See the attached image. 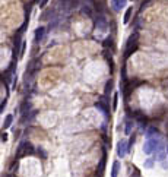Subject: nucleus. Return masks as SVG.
I'll return each instance as SVG.
<instances>
[{"mask_svg": "<svg viewBox=\"0 0 168 177\" xmlns=\"http://www.w3.org/2000/svg\"><path fill=\"white\" fill-rule=\"evenodd\" d=\"M133 144H135V135H133V136H130V141H129V151L132 149Z\"/></svg>", "mask_w": 168, "mask_h": 177, "instance_id": "5701e85b", "label": "nucleus"}, {"mask_svg": "<svg viewBox=\"0 0 168 177\" xmlns=\"http://www.w3.org/2000/svg\"><path fill=\"white\" fill-rule=\"evenodd\" d=\"M117 104H118V94H114V97H113V110L117 108Z\"/></svg>", "mask_w": 168, "mask_h": 177, "instance_id": "412c9836", "label": "nucleus"}, {"mask_svg": "<svg viewBox=\"0 0 168 177\" xmlns=\"http://www.w3.org/2000/svg\"><path fill=\"white\" fill-rule=\"evenodd\" d=\"M82 12H83V13H86V15H91V9H89L88 6H85V8L82 9Z\"/></svg>", "mask_w": 168, "mask_h": 177, "instance_id": "393cba45", "label": "nucleus"}, {"mask_svg": "<svg viewBox=\"0 0 168 177\" xmlns=\"http://www.w3.org/2000/svg\"><path fill=\"white\" fill-rule=\"evenodd\" d=\"M152 165H154V160H152V158H149V160L145 163V167H146V168H151Z\"/></svg>", "mask_w": 168, "mask_h": 177, "instance_id": "4be33fe9", "label": "nucleus"}, {"mask_svg": "<svg viewBox=\"0 0 168 177\" xmlns=\"http://www.w3.org/2000/svg\"><path fill=\"white\" fill-rule=\"evenodd\" d=\"M47 2H48V0H41V2H40V8H44L47 5Z\"/></svg>", "mask_w": 168, "mask_h": 177, "instance_id": "bb28decb", "label": "nucleus"}, {"mask_svg": "<svg viewBox=\"0 0 168 177\" xmlns=\"http://www.w3.org/2000/svg\"><path fill=\"white\" fill-rule=\"evenodd\" d=\"M132 127H133V120L127 119V120H126V129H124L126 135H130V132H132Z\"/></svg>", "mask_w": 168, "mask_h": 177, "instance_id": "f3484780", "label": "nucleus"}, {"mask_svg": "<svg viewBox=\"0 0 168 177\" xmlns=\"http://www.w3.org/2000/svg\"><path fill=\"white\" fill-rule=\"evenodd\" d=\"M34 151H35V149H34V146H32L31 142H28V141L20 142L19 146H18V149H16V158H15V160H20V158H23V157L32 155Z\"/></svg>", "mask_w": 168, "mask_h": 177, "instance_id": "f257e3e1", "label": "nucleus"}, {"mask_svg": "<svg viewBox=\"0 0 168 177\" xmlns=\"http://www.w3.org/2000/svg\"><path fill=\"white\" fill-rule=\"evenodd\" d=\"M146 136H148V139H149V138L159 136V132H158V129H156V127H149V129H148V132H146Z\"/></svg>", "mask_w": 168, "mask_h": 177, "instance_id": "ddd939ff", "label": "nucleus"}, {"mask_svg": "<svg viewBox=\"0 0 168 177\" xmlns=\"http://www.w3.org/2000/svg\"><path fill=\"white\" fill-rule=\"evenodd\" d=\"M133 174H135V177H140V174H139V171H137L136 168H135V173H133Z\"/></svg>", "mask_w": 168, "mask_h": 177, "instance_id": "c85d7f7f", "label": "nucleus"}, {"mask_svg": "<svg viewBox=\"0 0 168 177\" xmlns=\"http://www.w3.org/2000/svg\"><path fill=\"white\" fill-rule=\"evenodd\" d=\"M137 40H139V32H133L130 37H129V40H127V42H126V51H124V57L127 59V57H130L136 50H137Z\"/></svg>", "mask_w": 168, "mask_h": 177, "instance_id": "f03ea898", "label": "nucleus"}, {"mask_svg": "<svg viewBox=\"0 0 168 177\" xmlns=\"http://www.w3.org/2000/svg\"><path fill=\"white\" fill-rule=\"evenodd\" d=\"M105 161H107V152L104 151V154H102V158H101V163H100V165H98V174H101L102 176V173H104V168H105Z\"/></svg>", "mask_w": 168, "mask_h": 177, "instance_id": "1a4fd4ad", "label": "nucleus"}, {"mask_svg": "<svg viewBox=\"0 0 168 177\" xmlns=\"http://www.w3.org/2000/svg\"><path fill=\"white\" fill-rule=\"evenodd\" d=\"M37 154H38V157H41V158H44V160L47 158V152H45L42 148H38V149H37Z\"/></svg>", "mask_w": 168, "mask_h": 177, "instance_id": "6ab92c4d", "label": "nucleus"}, {"mask_svg": "<svg viewBox=\"0 0 168 177\" xmlns=\"http://www.w3.org/2000/svg\"><path fill=\"white\" fill-rule=\"evenodd\" d=\"M44 34H45V28L44 27H40L35 29V35H34V41L35 42H40L42 38H44Z\"/></svg>", "mask_w": 168, "mask_h": 177, "instance_id": "0eeeda50", "label": "nucleus"}, {"mask_svg": "<svg viewBox=\"0 0 168 177\" xmlns=\"http://www.w3.org/2000/svg\"><path fill=\"white\" fill-rule=\"evenodd\" d=\"M8 141V133H2V142H6Z\"/></svg>", "mask_w": 168, "mask_h": 177, "instance_id": "cd10ccee", "label": "nucleus"}, {"mask_svg": "<svg viewBox=\"0 0 168 177\" xmlns=\"http://www.w3.org/2000/svg\"><path fill=\"white\" fill-rule=\"evenodd\" d=\"M29 108H31V104H29L28 101H25V103L20 105V114H22V116H27L28 111H29Z\"/></svg>", "mask_w": 168, "mask_h": 177, "instance_id": "9b49d317", "label": "nucleus"}, {"mask_svg": "<svg viewBox=\"0 0 168 177\" xmlns=\"http://www.w3.org/2000/svg\"><path fill=\"white\" fill-rule=\"evenodd\" d=\"M95 107H97L98 110H101V111L104 113V116L108 117V108H107V104H105V103H102V101L100 100L98 103H95Z\"/></svg>", "mask_w": 168, "mask_h": 177, "instance_id": "6e6552de", "label": "nucleus"}, {"mask_svg": "<svg viewBox=\"0 0 168 177\" xmlns=\"http://www.w3.org/2000/svg\"><path fill=\"white\" fill-rule=\"evenodd\" d=\"M12 122H13V116H12V114L6 116V117H5V120H3V129H8V127H10Z\"/></svg>", "mask_w": 168, "mask_h": 177, "instance_id": "2eb2a0df", "label": "nucleus"}, {"mask_svg": "<svg viewBox=\"0 0 168 177\" xmlns=\"http://www.w3.org/2000/svg\"><path fill=\"white\" fill-rule=\"evenodd\" d=\"M127 152H129V142H126V139H122L117 144V155L120 158H124Z\"/></svg>", "mask_w": 168, "mask_h": 177, "instance_id": "20e7f679", "label": "nucleus"}, {"mask_svg": "<svg viewBox=\"0 0 168 177\" xmlns=\"http://www.w3.org/2000/svg\"><path fill=\"white\" fill-rule=\"evenodd\" d=\"M127 3V0H113V8L114 10H120L122 8H124Z\"/></svg>", "mask_w": 168, "mask_h": 177, "instance_id": "9d476101", "label": "nucleus"}, {"mask_svg": "<svg viewBox=\"0 0 168 177\" xmlns=\"http://www.w3.org/2000/svg\"><path fill=\"white\" fill-rule=\"evenodd\" d=\"M132 13H133V8H129L127 10H126V13H124V24H129V21H130V18H132Z\"/></svg>", "mask_w": 168, "mask_h": 177, "instance_id": "dca6fc26", "label": "nucleus"}, {"mask_svg": "<svg viewBox=\"0 0 168 177\" xmlns=\"http://www.w3.org/2000/svg\"><path fill=\"white\" fill-rule=\"evenodd\" d=\"M114 44H113V38L111 37H108V38H105V41H104V47H113Z\"/></svg>", "mask_w": 168, "mask_h": 177, "instance_id": "aec40b11", "label": "nucleus"}, {"mask_svg": "<svg viewBox=\"0 0 168 177\" xmlns=\"http://www.w3.org/2000/svg\"><path fill=\"white\" fill-rule=\"evenodd\" d=\"M95 25H97L98 28H104V29H107V21H105L102 16H100V18H98V21L95 22Z\"/></svg>", "mask_w": 168, "mask_h": 177, "instance_id": "4468645a", "label": "nucleus"}, {"mask_svg": "<svg viewBox=\"0 0 168 177\" xmlns=\"http://www.w3.org/2000/svg\"><path fill=\"white\" fill-rule=\"evenodd\" d=\"M5 107H6V100H3V101H2V105H0V113H3Z\"/></svg>", "mask_w": 168, "mask_h": 177, "instance_id": "b1692460", "label": "nucleus"}, {"mask_svg": "<svg viewBox=\"0 0 168 177\" xmlns=\"http://www.w3.org/2000/svg\"><path fill=\"white\" fill-rule=\"evenodd\" d=\"M155 160L159 161V163H164V160H165V146H164L162 142H161V144L158 145V148L155 149Z\"/></svg>", "mask_w": 168, "mask_h": 177, "instance_id": "423d86ee", "label": "nucleus"}, {"mask_svg": "<svg viewBox=\"0 0 168 177\" xmlns=\"http://www.w3.org/2000/svg\"><path fill=\"white\" fill-rule=\"evenodd\" d=\"M40 66H41V62L40 59H32L28 64V68H27V75H31V73H35L38 69H40Z\"/></svg>", "mask_w": 168, "mask_h": 177, "instance_id": "39448f33", "label": "nucleus"}, {"mask_svg": "<svg viewBox=\"0 0 168 177\" xmlns=\"http://www.w3.org/2000/svg\"><path fill=\"white\" fill-rule=\"evenodd\" d=\"M161 144V138L159 136H155V138H149L145 145H143V151H145V154H152L155 152V149L158 148V145Z\"/></svg>", "mask_w": 168, "mask_h": 177, "instance_id": "7ed1b4c3", "label": "nucleus"}, {"mask_svg": "<svg viewBox=\"0 0 168 177\" xmlns=\"http://www.w3.org/2000/svg\"><path fill=\"white\" fill-rule=\"evenodd\" d=\"M167 129H168V122H167Z\"/></svg>", "mask_w": 168, "mask_h": 177, "instance_id": "7c9ffc66", "label": "nucleus"}, {"mask_svg": "<svg viewBox=\"0 0 168 177\" xmlns=\"http://www.w3.org/2000/svg\"><path fill=\"white\" fill-rule=\"evenodd\" d=\"M167 155H168V148H167Z\"/></svg>", "mask_w": 168, "mask_h": 177, "instance_id": "c756f323", "label": "nucleus"}, {"mask_svg": "<svg viewBox=\"0 0 168 177\" xmlns=\"http://www.w3.org/2000/svg\"><path fill=\"white\" fill-rule=\"evenodd\" d=\"M111 90H113V79H110V81L105 83V97L111 92Z\"/></svg>", "mask_w": 168, "mask_h": 177, "instance_id": "a211bd4d", "label": "nucleus"}, {"mask_svg": "<svg viewBox=\"0 0 168 177\" xmlns=\"http://www.w3.org/2000/svg\"><path fill=\"white\" fill-rule=\"evenodd\" d=\"M149 2V0H143V2H142V6H140V10H143V9H145V6H146V3Z\"/></svg>", "mask_w": 168, "mask_h": 177, "instance_id": "a878e982", "label": "nucleus"}, {"mask_svg": "<svg viewBox=\"0 0 168 177\" xmlns=\"http://www.w3.org/2000/svg\"><path fill=\"white\" fill-rule=\"evenodd\" d=\"M118 171H120V163L118 161H114L113 163V168H111V177H117L118 176Z\"/></svg>", "mask_w": 168, "mask_h": 177, "instance_id": "f8f14e48", "label": "nucleus"}]
</instances>
